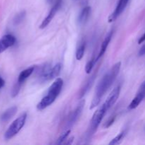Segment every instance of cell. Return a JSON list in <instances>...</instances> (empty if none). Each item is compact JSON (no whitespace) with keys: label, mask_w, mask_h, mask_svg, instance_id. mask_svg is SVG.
<instances>
[{"label":"cell","mask_w":145,"mask_h":145,"mask_svg":"<svg viewBox=\"0 0 145 145\" xmlns=\"http://www.w3.org/2000/svg\"><path fill=\"white\" fill-rule=\"evenodd\" d=\"M120 67H121V62H117L110 68V70L108 71L105 74L103 78L101 79L95 91V94L92 100L91 104L90 109L94 108L100 103L103 95L106 93L108 89L111 86V85L116 79V77L120 72Z\"/></svg>","instance_id":"1"},{"label":"cell","mask_w":145,"mask_h":145,"mask_svg":"<svg viewBox=\"0 0 145 145\" xmlns=\"http://www.w3.org/2000/svg\"><path fill=\"white\" fill-rule=\"evenodd\" d=\"M144 41H145V33H144V34H143L142 35L141 38H140V39H139L138 43L139 44H141V43H142L143 42H144Z\"/></svg>","instance_id":"26"},{"label":"cell","mask_w":145,"mask_h":145,"mask_svg":"<svg viewBox=\"0 0 145 145\" xmlns=\"http://www.w3.org/2000/svg\"><path fill=\"white\" fill-rule=\"evenodd\" d=\"M85 105V101L82 100L78 104L77 107L76 108L74 111H72L71 113V114L69 116L68 118L67 122L66 123V129L67 130H69L71 129V127L75 124L76 121L78 120V119L80 117L81 114H82V111H83L84 107Z\"/></svg>","instance_id":"5"},{"label":"cell","mask_w":145,"mask_h":145,"mask_svg":"<svg viewBox=\"0 0 145 145\" xmlns=\"http://www.w3.org/2000/svg\"><path fill=\"white\" fill-rule=\"evenodd\" d=\"M138 95L139 97L141 98L142 99H144L145 97V81L143 82L140 86V89H139L138 92L137 93V96Z\"/></svg>","instance_id":"22"},{"label":"cell","mask_w":145,"mask_h":145,"mask_svg":"<svg viewBox=\"0 0 145 145\" xmlns=\"http://www.w3.org/2000/svg\"><path fill=\"white\" fill-rule=\"evenodd\" d=\"M85 48H86V44L85 42L82 41L80 44H79V47L77 48L76 52V58L77 60H81L83 58L84 55Z\"/></svg>","instance_id":"16"},{"label":"cell","mask_w":145,"mask_h":145,"mask_svg":"<svg viewBox=\"0 0 145 145\" xmlns=\"http://www.w3.org/2000/svg\"><path fill=\"white\" fill-rule=\"evenodd\" d=\"M16 42V39L14 35L7 34L0 39V54L4 52L10 47H12Z\"/></svg>","instance_id":"9"},{"label":"cell","mask_w":145,"mask_h":145,"mask_svg":"<svg viewBox=\"0 0 145 145\" xmlns=\"http://www.w3.org/2000/svg\"><path fill=\"white\" fill-rule=\"evenodd\" d=\"M21 84H21V83H19V82H17V83L14 85V87H13V89H12V90H11V97L14 98L18 94L20 89H21Z\"/></svg>","instance_id":"21"},{"label":"cell","mask_w":145,"mask_h":145,"mask_svg":"<svg viewBox=\"0 0 145 145\" xmlns=\"http://www.w3.org/2000/svg\"><path fill=\"white\" fill-rule=\"evenodd\" d=\"M95 78H96V73H94L91 77H89V79L86 82V83H84L83 87L81 89L80 91H79V98L83 97L87 93L88 91L91 89V87L93 85V82H94Z\"/></svg>","instance_id":"13"},{"label":"cell","mask_w":145,"mask_h":145,"mask_svg":"<svg viewBox=\"0 0 145 145\" xmlns=\"http://www.w3.org/2000/svg\"><path fill=\"white\" fill-rule=\"evenodd\" d=\"M17 112V107L16 106H12L9 108L7 110H6L4 113L1 114L0 117V120L1 122H7L13 116H15V114Z\"/></svg>","instance_id":"14"},{"label":"cell","mask_w":145,"mask_h":145,"mask_svg":"<svg viewBox=\"0 0 145 145\" xmlns=\"http://www.w3.org/2000/svg\"><path fill=\"white\" fill-rule=\"evenodd\" d=\"M130 0H119L115 11L109 16L108 22L111 23L116 21L118 17L124 11Z\"/></svg>","instance_id":"8"},{"label":"cell","mask_w":145,"mask_h":145,"mask_svg":"<svg viewBox=\"0 0 145 145\" xmlns=\"http://www.w3.org/2000/svg\"><path fill=\"white\" fill-rule=\"evenodd\" d=\"M97 62V57L93 56L89 62H87V64L86 65V67H85V70L87 74H90L91 72L92 69H93V66L95 65L96 62Z\"/></svg>","instance_id":"18"},{"label":"cell","mask_w":145,"mask_h":145,"mask_svg":"<svg viewBox=\"0 0 145 145\" xmlns=\"http://www.w3.org/2000/svg\"><path fill=\"white\" fill-rule=\"evenodd\" d=\"M62 86H63V80L61 78H57L55 79V82L50 86L46 96L37 105V109L39 110H42L50 106L60 93Z\"/></svg>","instance_id":"2"},{"label":"cell","mask_w":145,"mask_h":145,"mask_svg":"<svg viewBox=\"0 0 145 145\" xmlns=\"http://www.w3.org/2000/svg\"><path fill=\"white\" fill-rule=\"evenodd\" d=\"M73 1H76V0H73Z\"/></svg>","instance_id":"28"},{"label":"cell","mask_w":145,"mask_h":145,"mask_svg":"<svg viewBox=\"0 0 145 145\" xmlns=\"http://www.w3.org/2000/svg\"><path fill=\"white\" fill-rule=\"evenodd\" d=\"M4 84H5V81L4 80V79H2V78L0 76V89L4 86Z\"/></svg>","instance_id":"27"},{"label":"cell","mask_w":145,"mask_h":145,"mask_svg":"<svg viewBox=\"0 0 145 145\" xmlns=\"http://www.w3.org/2000/svg\"><path fill=\"white\" fill-rule=\"evenodd\" d=\"M67 142H63V144H72V142L74 141V137H70V138H69L67 140Z\"/></svg>","instance_id":"25"},{"label":"cell","mask_w":145,"mask_h":145,"mask_svg":"<svg viewBox=\"0 0 145 145\" xmlns=\"http://www.w3.org/2000/svg\"><path fill=\"white\" fill-rule=\"evenodd\" d=\"M139 56H142V55H145V43L142 46V48H140V51L138 52Z\"/></svg>","instance_id":"24"},{"label":"cell","mask_w":145,"mask_h":145,"mask_svg":"<svg viewBox=\"0 0 145 145\" xmlns=\"http://www.w3.org/2000/svg\"><path fill=\"white\" fill-rule=\"evenodd\" d=\"M91 14V7L89 6L85 7L79 14L78 16V23L79 25H84L89 19Z\"/></svg>","instance_id":"11"},{"label":"cell","mask_w":145,"mask_h":145,"mask_svg":"<svg viewBox=\"0 0 145 145\" xmlns=\"http://www.w3.org/2000/svg\"><path fill=\"white\" fill-rule=\"evenodd\" d=\"M61 68H62L61 64H57V65H55L53 67L50 68L45 74H43L42 76H40V79L41 82H43L55 79V78H56L57 76L59 74V73H60Z\"/></svg>","instance_id":"7"},{"label":"cell","mask_w":145,"mask_h":145,"mask_svg":"<svg viewBox=\"0 0 145 145\" xmlns=\"http://www.w3.org/2000/svg\"><path fill=\"white\" fill-rule=\"evenodd\" d=\"M61 5H62V0H55L53 2V6L51 8L49 14L47 16L46 18L42 21V22L41 23L40 25V28L41 29H43L45 27L48 26V24L51 22V21L52 20V18H54L55 15L56 14V13L57 12L58 10L60 8Z\"/></svg>","instance_id":"6"},{"label":"cell","mask_w":145,"mask_h":145,"mask_svg":"<svg viewBox=\"0 0 145 145\" xmlns=\"http://www.w3.org/2000/svg\"><path fill=\"white\" fill-rule=\"evenodd\" d=\"M120 86H117L116 88L113 89V90L111 92H110V93L109 94V96H108L106 101H105V103H103L108 110H109V109H110V108L115 104V103L117 101L119 97V95H120Z\"/></svg>","instance_id":"10"},{"label":"cell","mask_w":145,"mask_h":145,"mask_svg":"<svg viewBox=\"0 0 145 145\" xmlns=\"http://www.w3.org/2000/svg\"><path fill=\"white\" fill-rule=\"evenodd\" d=\"M25 16V11H21L19 14H18L17 15H16V16L14 18V25H18V24H21L23 21V20L24 19Z\"/></svg>","instance_id":"19"},{"label":"cell","mask_w":145,"mask_h":145,"mask_svg":"<svg viewBox=\"0 0 145 145\" xmlns=\"http://www.w3.org/2000/svg\"><path fill=\"white\" fill-rule=\"evenodd\" d=\"M113 31H110V32L108 33V34L107 35V36L105 38L104 40H103V42H102L100 52H99V55H97V60L99 59H100V58L104 55L105 52H106V49H107L109 43H110V40H111V38L112 37H113Z\"/></svg>","instance_id":"12"},{"label":"cell","mask_w":145,"mask_h":145,"mask_svg":"<svg viewBox=\"0 0 145 145\" xmlns=\"http://www.w3.org/2000/svg\"><path fill=\"white\" fill-rule=\"evenodd\" d=\"M34 69H35V67H30L23 70L22 72L20 73L19 76H18V82H19V83L21 84H23V82H25V79H28V78L32 74Z\"/></svg>","instance_id":"15"},{"label":"cell","mask_w":145,"mask_h":145,"mask_svg":"<svg viewBox=\"0 0 145 145\" xmlns=\"http://www.w3.org/2000/svg\"><path fill=\"white\" fill-rule=\"evenodd\" d=\"M70 132H71L70 129H69V130H65V132H64V133H62L60 136H59V138L57 139V141L56 144H62V143H63L64 142L67 140V137H68V136H69Z\"/></svg>","instance_id":"20"},{"label":"cell","mask_w":145,"mask_h":145,"mask_svg":"<svg viewBox=\"0 0 145 145\" xmlns=\"http://www.w3.org/2000/svg\"><path fill=\"white\" fill-rule=\"evenodd\" d=\"M108 110L106 108V107L104 106V104H103L96 110V112H95L94 113H93V117H92L91 120V123L90 125H89V130H88V137H91V136L93 135L94 134V133L96 131L98 127H99V125L101 124L103 117H104V116L106 115V112H107Z\"/></svg>","instance_id":"3"},{"label":"cell","mask_w":145,"mask_h":145,"mask_svg":"<svg viewBox=\"0 0 145 145\" xmlns=\"http://www.w3.org/2000/svg\"><path fill=\"white\" fill-rule=\"evenodd\" d=\"M126 133H127V131H126V130H124V131L121 132V133H120V134L116 136L115 138H113V140H112L110 142L109 144L112 145V144H120V143L122 142V141H123V139H124V137H125V136Z\"/></svg>","instance_id":"17"},{"label":"cell","mask_w":145,"mask_h":145,"mask_svg":"<svg viewBox=\"0 0 145 145\" xmlns=\"http://www.w3.org/2000/svg\"><path fill=\"white\" fill-rule=\"evenodd\" d=\"M26 118L27 114L24 113L21 116H19L18 118L16 119L4 133V138L6 140H10L15 135H16L25 125Z\"/></svg>","instance_id":"4"},{"label":"cell","mask_w":145,"mask_h":145,"mask_svg":"<svg viewBox=\"0 0 145 145\" xmlns=\"http://www.w3.org/2000/svg\"><path fill=\"white\" fill-rule=\"evenodd\" d=\"M115 119H116V116H112L110 118H109L108 120L106 121V123H105V125H104L105 128H108V127H110V126L113 124V122L115 121Z\"/></svg>","instance_id":"23"}]
</instances>
